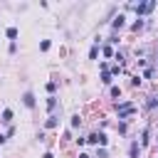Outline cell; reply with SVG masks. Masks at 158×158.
<instances>
[{
  "label": "cell",
  "mask_w": 158,
  "mask_h": 158,
  "mask_svg": "<svg viewBox=\"0 0 158 158\" xmlns=\"http://www.w3.org/2000/svg\"><path fill=\"white\" fill-rule=\"evenodd\" d=\"M126 7H128V10H136V15H138V17H143V15H151V12L158 7V2H156V0H146V2H128Z\"/></svg>",
  "instance_id": "cell-1"
},
{
  "label": "cell",
  "mask_w": 158,
  "mask_h": 158,
  "mask_svg": "<svg viewBox=\"0 0 158 158\" xmlns=\"http://www.w3.org/2000/svg\"><path fill=\"white\" fill-rule=\"evenodd\" d=\"M133 111H136V104H133V101H121V104L116 106V114H118V118H121V121H126Z\"/></svg>",
  "instance_id": "cell-2"
},
{
  "label": "cell",
  "mask_w": 158,
  "mask_h": 158,
  "mask_svg": "<svg viewBox=\"0 0 158 158\" xmlns=\"http://www.w3.org/2000/svg\"><path fill=\"white\" fill-rule=\"evenodd\" d=\"M86 143L106 148V146H109V138H106V133H104V131H94V133H89V136H86Z\"/></svg>",
  "instance_id": "cell-3"
},
{
  "label": "cell",
  "mask_w": 158,
  "mask_h": 158,
  "mask_svg": "<svg viewBox=\"0 0 158 158\" xmlns=\"http://www.w3.org/2000/svg\"><path fill=\"white\" fill-rule=\"evenodd\" d=\"M22 104H25L27 109H35V106H37V99H35V94H32V91H25V94H22Z\"/></svg>",
  "instance_id": "cell-4"
},
{
  "label": "cell",
  "mask_w": 158,
  "mask_h": 158,
  "mask_svg": "<svg viewBox=\"0 0 158 158\" xmlns=\"http://www.w3.org/2000/svg\"><path fill=\"white\" fill-rule=\"evenodd\" d=\"M123 25H126V17H123V15H118V17H114V20H111V30H114V32H118Z\"/></svg>",
  "instance_id": "cell-5"
},
{
  "label": "cell",
  "mask_w": 158,
  "mask_h": 158,
  "mask_svg": "<svg viewBox=\"0 0 158 158\" xmlns=\"http://www.w3.org/2000/svg\"><path fill=\"white\" fill-rule=\"evenodd\" d=\"M141 156V146H138V141H131V146H128V158H138Z\"/></svg>",
  "instance_id": "cell-6"
},
{
  "label": "cell",
  "mask_w": 158,
  "mask_h": 158,
  "mask_svg": "<svg viewBox=\"0 0 158 158\" xmlns=\"http://www.w3.org/2000/svg\"><path fill=\"white\" fill-rule=\"evenodd\" d=\"M148 143H151V128H143V131H141V143H138V146L146 148Z\"/></svg>",
  "instance_id": "cell-7"
},
{
  "label": "cell",
  "mask_w": 158,
  "mask_h": 158,
  "mask_svg": "<svg viewBox=\"0 0 158 158\" xmlns=\"http://www.w3.org/2000/svg\"><path fill=\"white\" fill-rule=\"evenodd\" d=\"M57 123H59V116H54V114H49V118L44 121L47 128H57Z\"/></svg>",
  "instance_id": "cell-8"
},
{
  "label": "cell",
  "mask_w": 158,
  "mask_h": 158,
  "mask_svg": "<svg viewBox=\"0 0 158 158\" xmlns=\"http://www.w3.org/2000/svg\"><path fill=\"white\" fill-rule=\"evenodd\" d=\"M99 52H101L104 57H114V47H111V44H104V47H99Z\"/></svg>",
  "instance_id": "cell-9"
},
{
  "label": "cell",
  "mask_w": 158,
  "mask_h": 158,
  "mask_svg": "<svg viewBox=\"0 0 158 158\" xmlns=\"http://www.w3.org/2000/svg\"><path fill=\"white\" fill-rule=\"evenodd\" d=\"M47 109H49V114L57 111V96H49V99H47Z\"/></svg>",
  "instance_id": "cell-10"
},
{
  "label": "cell",
  "mask_w": 158,
  "mask_h": 158,
  "mask_svg": "<svg viewBox=\"0 0 158 158\" xmlns=\"http://www.w3.org/2000/svg\"><path fill=\"white\" fill-rule=\"evenodd\" d=\"M156 106H158V96H148V101H146V109H148V111H153Z\"/></svg>",
  "instance_id": "cell-11"
},
{
  "label": "cell",
  "mask_w": 158,
  "mask_h": 158,
  "mask_svg": "<svg viewBox=\"0 0 158 158\" xmlns=\"http://www.w3.org/2000/svg\"><path fill=\"white\" fill-rule=\"evenodd\" d=\"M5 35H7V40H12V42H15V40H17V27H7V30H5Z\"/></svg>",
  "instance_id": "cell-12"
},
{
  "label": "cell",
  "mask_w": 158,
  "mask_h": 158,
  "mask_svg": "<svg viewBox=\"0 0 158 158\" xmlns=\"http://www.w3.org/2000/svg\"><path fill=\"white\" fill-rule=\"evenodd\" d=\"M109 74H111V77H118V74H123V67H121V64H114V67L109 69Z\"/></svg>",
  "instance_id": "cell-13"
},
{
  "label": "cell",
  "mask_w": 158,
  "mask_h": 158,
  "mask_svg": "<svg viewBox=\"0 0 158 158\" xmlns=\"http://www.w3.org/2000/svg\"><path fill=\"white\" fill-rule=\"evenodd\" d=\"M101 81H104L106 86H111V84H114V77H111L109 72H101Z\"/></svg>",
  "instance_id": "cell-14"
},
{
  "label": "cell",
  "mask_w": 158,
  "mask_h": 158,
  "mask_svg": "<svg viewBox=\"0 0 158 158\" xmlns=\"http://www.w3.org/2000/svg\"><path fill=\"white\" fill-rule=\"evenodd\" d=\"M0 121H5V123H12V109H5L2 111V118Z\"/></svg>",
  "instance_id": "cell-15"
},
{
  "label": "cell",
  "mask_w": 158,
  "mask_h": 158,
  "mask_svg": "<svg viewBox=\"0 0 158 158\" xmlns=\"http://www.w3.org/2000/svg\"><path fill=\"white\" fill-rule=\"evenodd\" d=\"M69 126H72V128H79V126H81V118H79V114H74V116L69 118Z\"/></svg>",
  "instance_id": "cell-16"
},
{
  "label": "cell",
  "mask_w": 158,
  "mask_h": 158,
  "mask_svg": "<svg viewBox=\"0 0 158 158\" xmlns=\"http://www.w3.org/2000/svg\"><path fill=\"white\" fill-rule=\"evenodd\" d=\"M99 57V44H94L91 49H89V59H96Z\"/></svg>",
  "instance_id": "cell-17"
},
{
  "label": "cell",
  "mask_w": 158,
  "mask_h": 158,
  "mask_svg": "<svg viewBox=\"0 0 158 158\" xmlns=\"http://www.w3.org/2000/svg\"><path fill=\"white\" fill-rule=\"evenodd\" d=\"M153 74H156V72H153V69L148 67V69H143V74H141V79H153Z\"/></svg>",
  "instance_id": "cell-18"
},
{
  "label": "cell",
  "mask_w": 158,
  "mask_h": 158,
  "mask_svg": "<svg viewBox=\"0 0 158 158\" xmlns=\"http://www.w3.org/2000/svg\"><path fill=\"white\" fill-rule=\"evenodd\" d=\"M47 91H49V96H54V91H57V81H47Z\"/></svg>",
  "instance_id": "cell-19"
},
{
  "label": "cell",
  "mask_w": 158,
  "mask_h": 158,
  "mask_svg": "<svg viewBox=\"0 0 158 158\" xmlns=\"http://www.w3.org/2000/svg\"><path fill=\"white\" fill-rule=\"evenodd\" d=\"M109 94H111V96H121V86H116V84H111V89H109Z\"/></svg>",
  "instance_id": "cell-20"
},
{
  "label": "cell",
  "mask_w": 158,
  "mask_h": 158,
  "mask_svg": "<svg viewBox=\"0 0 158 158\" xmlns=\"http://www.w3.org/2000/svg\"><path fill=\"white\" fill-rule=\"evenodd\" d=\"M49 47H52V42H49V40H42V42H40V49H42V52H47Z\"/></svg>",
  "instance_id": "cell-21"
},
{
  "label": "cell",
  "mask_w": 158,
  "mask_h": 158,
  "mask_svg": "<svg viewBox=\"0 0 158 158\" xmlns=\"http://www.w3.org/2000/svg\"><path fill=\"white\" fill-rule=\"evenodd\" d=\"M143 25H146V22H143V20H141V17H138V20H136V22H133V30H136V32H138V30H143Z\"/></svg>",
  "instance_id": "cell-22"
},
{
  "label": "cell",
  "mask_w": 158,
  "mask_h": 158,
  "mask_svg": "<svg viewBox=\"0 0 158 158\" xmlns=\"http://www.w3.org/2000/svg\"><path fill=\"white\" fill-rule=\"evenodd\" d=\"M114 59H116V62H126V59H123V52H114Z\"/></svg>",
  "instance_id": "cell-23"
},
{
  "label": "cell",
  "mask_w": 158,
  "mask_h": 158,
  "mask_svg": "<svg viewBox=\"0 0 158 158\" xmlns=\"http://www.w3.org/2000/svg\"><path fill=\"white\" fill-rule=\"evenodd\" d=\"M118 133H121V136L126 133V121H121V123H118Z\"/></svg>",
  "instance_id": "cell-24"
},
{
  "label": "cell",
  "mask_w": 158,
  "mask_h": 158,
  "mask_svg": "<svg viewBox=\"0 0 158 158\" xmlns=\"http://www.w3.org/2000/svg\"><path fill=\"white\" fill-rule=\"evenodd\" d=\"M42 158H54V153H52V151H47V153H44Z\"/></svg>",
  "instance_id": "cell-25"
},
{
  "label": "cell",
  "mask_w": 158,
  "mask_h": 158,
  "mask_svg": "<svg viewBox=\"0 0 158 158\" xmlns=\"http://www.w3.org/2000/svg\"><path fill=\"white\" fill-rule=\"evenodd\" d=\"M5 141H7V136H5V133H0V146H2Z\"/></svg>",
  "instance_id": "cell-26"
},
{
  "label": "cell",
  "mask_w": 158,
  "mask_h": 158,
  "mask_svg": "<svg viewBox=\"0 0 158 158\" xmlns=\"http://www.w3.org/2000/svg\"><path fill=\"white\" fill-rule=\"evenodd\" d=\"M79 158H91V156L89 153H79Z\"/></svg>",
  "instance_id": "cell-27"
}]
</instances>
